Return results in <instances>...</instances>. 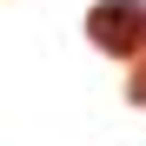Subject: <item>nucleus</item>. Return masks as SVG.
Listing matches in <instances>:
<instances>
[{
    "label": "nucleus",
    "instance_id": "1",
    "mask_svg": "<svg viewBox=\"0 0 146 146\" xmlns=\"http://www.w3.org/2000/svg\"><path fill=\"white\" fill-rule=\"evenodd\" d=\"M93 40L100 46H133V7L126 0H106V7L93 13Z\"/></svg>",
    "mask_w": 146,
    "mask_h": 146
}]
</instances>
